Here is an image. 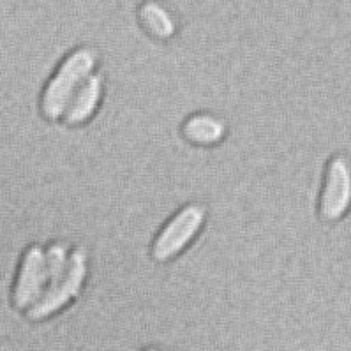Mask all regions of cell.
I'll return each mask as SVG.
<instances>
[{"mask_svg":"<svg viewBox=\"0 0 351 351\" xmlns=\"http://www.w3.org/2000/svg\"><path fill=\"white\" fill-rule=\"evenodd\" d=\"M95 57L90 50H78L67 58L43 95V112L48 119H58L69 108L76 88L94 69Z\"/></svg>","mask_w":351,"mask_h":351,"instance_id":"1","label":"cell"},{"mask_svg":"<svg viewBox=\"0 0 351 351\" xmlns=\"http://www.w3.org/2000/svg\"><path fill=\"white\" fill-rule=\"evenodd\" d=\"M351 207V166L346 157L337 156L328 162L325 187H323L322 210L323 219L339 221Z\"/></svg>","mask_w":351,"mask_h":351,"instance_id":"2","label":"cell"},{"mask_svg":"<svg viewBox=\"0 0 351 351\" xmlns=\"http://www.w3.org/2000/svg\"><path fill=\"white\" fill-rule=\"evenodd\" d=\"M203 210L196 205L186 207L182 212H178L173 219L169 221L168 226L162 230V233L157 237L156 245H154V256L159 261H166L173 258L175 254L182 251L187 245L203 223Z\"/></svg>","mask_w":351,"mask_h":351,"instance_id":"3","label":"cell"},{"mask_svg":"<svg viewBox=\"0 0 351 351\" xmlns=\"http://www.w3.org/2000/svg\"><path fill=\"white\" fill-rule=\"evenodd\" d=\"M85 254L82 251H76L73 256H71L69 267H67L66 277L62 281L58 282L57 286L50 288L39 298V302L30 309V318L32 319H43L48 318L50 314H53L55 311H58L60 307H64L71 298L78 295L80 288H82L83 277H85Z\"/></svg>","mask_w":351,"mask_h":351,"instance_id":"4","label":"cell"},{"mask_svg":"<svg viewBox=\"0 0 351 351\" xmlns=\"http://www.w3.org/2000/svg\"><path fill=\"white\" fill-rule=\"evenodd\" d=\"M45 281V254L39 247H30L21 265V272L14 289V304L18 309H25L30 304L39 300Z\"/></svg>","mask_w":351,"mask_h":351,"instance_id":"5","label":"cell"},{"mask_svg":"<svg viewBox=\"0 0 351 351\" xmlns=\"http://www.w3.org/2000/svg\"><path fill=\"white\" fill-rule=\"evenodd\" d=\"M101 95V78L92 76L85 82L78 94L73 97L69 108H67V122L69 124H82L94 113L97 101Z\"/></svg>","mask_w":351,"mask_h":351,"instance_id":"6","label":"cell"},{"mask_svg":"<svg viewBox=\"0 0 351 351\" xmlns=\"http://www.w3.org/2000/svg\"><path fill=\"white\" fill-rule=\"evenodd\" d=\"M224 128L212 117H195L186 124V134L196 143H214L223 138Z\"/></svg>","mask_w":351,"mask_h":351,"instance_id":"7","label":"cell"},{"mask_svg":"<svg viewBox=\"0 0 351 351\" xmlns=\"http://www.w3.org/2000/svg\"><path fill=\"white\" fill-rule=\"evenodd\" d=\"M141 18H143L145 25L149 27L157 38H169L173 34V21L165 9H161L157 4H145L141 9Z\"/></svg>","mask_w":351,"mask_h":351,"instance_id":"8","label":"cell"},{"mask_svg":"<svg viewBox=\"0 0 351 351\" xmlns=\"http://www.w3.org/2000/svg\"><path fill=\"white\" fill-rule=\"evenodd\" d=\"M67 267H69V263L66 260V247L64 245H53L48 252V256L45 258L46 281H50L51 288L62 281L64 272H67Z\"/></svg>","mask_w":351,"mask_h":351,"instance_id":"9","label":"cell"},{"mask_svg":"<svg viewBox=\"0 0 351 351\" xmlns=\"http://www.w3.org/2000/svg\"><path fill=\"white\" fill-rule=\"evenodd\" d=\"M150 351H154V350H150Z\"/></svg>","mask_w":351,"mask_h":351,"instance_id":"10","label":"cell"}]
</instances>
